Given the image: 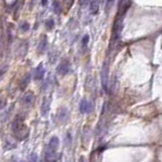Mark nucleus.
<instances>
[{
  "label": "nucleus",
  "mask_w": 162,
  "mask_h": 162,
  "mask_svg": "<svg viewBox=\"0 0 162 162\" xmlns=\"http://www.w3.org/2000/svg\"><path fill=\"white\" fill-rule=\"evenodd\" d=\"M12 132L18 140H24L29 135V130L26 126L20 120H16L12 124Z\"/></svg>",
  "instance_id": "f257e3e1"
},
{
  "label": "nucleus",
  "mask_w": 162,
  "mask_h": 162,
  "mask_svg": "<svg viewBox=\"0 0 162 162\" xmlns=\"http://www.w3.org/2000/svg\"><path fill=\"white\" fill-rule=\"evenodd\" d=\"M69 118H70V114L66 107H60L56 114V120L59 123H65L68 121Z\"/></svg>",
  "instance_id": "f03ea898"
},
{
  "label": "nucleus",
  "mask_w": 162,
  "mask_h": 162,
  "mask_svg": "<svg viewBox=\"0 0 162 162\" xmlns=\"http://www.w3.org/2000/svg\"><path fill=\"white\" fill-rule=\"evenodd\" d=\"M93 103L91 101H89L87 99H82L80 101V104H79V111L81 114H89L93 111Z\"/></svg>",
  "instance_id": "7ed1b4c3"
},
{
  "label": "nucleus",
  "mask_w": 162,
  "mask_h": 162,
  "mask_svg": "<svg viewBox=\"0 0 162 162\" xmlns=\"http://www.w3.org/2000/svg\"><path fill=\"white\" fill-rule=\"evenodd\" d=\"M71 70V65L68 61H63L59 64V66L57 67V73L62 75V76H65L70 72Z\"/></svg>",
  "instance_id": "20e7f679"
},
{
  "label": "nucleus",
  "mask_w": 162,
  "mask_h": 162,
  "mask_svg": "<svg viewBox=\"0 0 162 162\" xmlns=\"http://www.w3.org/2000/svg\"><path fill=\"white\" fill-rule=\"evenodd\" d=\"M50 107H51V99L49 97H44L43 102L41 105V114L43 117H46L48 114Z\"/></svg>",
  "instance_id": "39448f33"
},
{
  "label": "nucleus",
  "mask_w": 162,
  "mask_h": 162,
  "mask_svg": "<svg viewBox=\"0 0 162 162\" xmlns=\"http://www.w3.org/2000/svg\"><path fill=\"white\" fill-rule=\"evenodd\" d=\"M45 159L48 162H56V160L58 159L57 151L47 148L46 151H45Z\"/></svg>",
  "instance_id": "423d86ee"
},
{
  "label": "nucleus",
  "mask_w": 162,
  "mask_h": 162,
  "mask_svg": "<svg viewBox=\"0 0 162 162\" xmlns=\"http://www.w3.org/2000/svg\"><path fill=\"white\" fill-rule=\"evenodd\" d=\"M45 73H46V70H45L43 64H40V65L35 69V72H33V79L42 80L45 76Z\"/></svg>",
  "instance_id": "0eeeda50"
},
{
  "label": "nucleus",
  "mask_w": 162,
  "mask_h": 162,
  "mask_svg": "<svg viewBox=\"0 0 162 162\" xmlns=\"http://www.w3.org/2000/svg\"><path fill=\"white\" fill-rule=\"evenodd\" d=\"M101 84L102 87L105 91L107 90V86H108V72H107V67L103 66L102 70H101Z\"/></svg>",
  "instance_id": "6e6552de"
},
{
  "label": "nucleus",
  "mask_w": 162,
  "mask_h": 162,
  "mask_svg": "<svg viewBox=\"0 0 162 162\" xmlns=\"http://www.w3.org/2000/svg\"><path fill=\"white\" fill-rule=\"evenodd\" d=\"M35 101V96L32 92H26L23 96H22V103H23L26 107H30Z\"/></svg>",
  "instance_id": "1a4fd4ad"
},
{
  "label": "nucleus",
  "mask_w": 162,
  "mask_h": 162,
  "mask_svg": "<svg viewBox=\"0 0 162 162\" xmlns=\"http://www.w3.org/2000/svg\"><path fill=\"white\" fill-rule=\"evenodd\" d=\"M89 9L92 15H96L99 10V0H90Z\"/></svg>",
  "instance_id": "9d476101"
},
{
  "label": "nucleus",
  "mask_w": 162,
  "mask_h": 162,
  "mask_svg": "<svg viewBox=\"0 0 162 162\" xmlns=\"http://www.w3.org/2000/svg\"><path fill=\"white\" fill-rule=\"evenodd\" d=\"M59 143H60V142H59V138H58V137H56V136H54V137H52V138L50 139L48 147H47V148L57 151L58 147H59Z\"/></svg>",
  "instance_id": "9b49d317"
},
{
  "label": "nucleus",
  "mask_w": 162,
  "mask_h": 162,
  "mask_svg": "<svg viewBox=\"0 0 162 162\" xmlns=\"http://www.w3.org/2000/svg\"><path fill=\"white\" fill-rule=\"evenodd\" d=\"M30 82V74H26V76L22 78V80H21V83H20V84H21V88L24 89L27 85H29Z\"/></svg>",
  "instance_id": "f8f14e48"
},
{
  "label": "nucleus",
  "mask_w": 162,
  "mask_h": 162,
  "mask_svg": "<svg viewBox=\"0 0 162 162\" xmlns=\"http://www.w3.org/2000/svg\"><path fill=\"white\" fill-rule=\"evenodd\" d=\"M46 47H47V39L46 37H44V41H41L40 45H39V48H38L39 53H44V51L46 50Z\"/></svg>",
  "instance_id": "ddd939ff"
},
{
  "label": "nucleus",
  "mask_w": 162,
  "mask_h": 162,
  "mask_svg": "<svg viewBox=\"0 0 162 162\" xmlns=\"http://www.w3.org/2000/svg\"><path fill=\"white\" fill-rule=\"evenodd\" d=\"M29 162H39V157L37 153H32V154L30 155Z\"/></svg>",
  "instance_id": "4468645a"
},
{
  "label": "nucleus",
  "mask_w": 162,
  "mask_h": 162,
  "mask_svg": "<svg viewBox=\"0 0 162 162\" xmlns=\"http://www.w3.org/2000/svg\"><path fill=\"white\" fill-rule=\"evenodd\" d=\"M5 107H6V99L0 97V111L3 110Z\"/></svg>",
  "instance_id": "2eb2a0df"
},
{
  "label": "nucleus",
  "mask_w": 162,
  "mask_h": 162,
  "mask_svg": "<svg viewBox=\"0 0 162 162\" xmlns=\"http://www.w3.org/2000/svg\"><path fill=\"white\" fill-rule=\"evenodd\" d=\"M88 41H89V36H88V35H85L84 37H83V39H82V45H83V47L87 46Z\"/></svg>",
  "instance_id": "dca6fc26"
},
{
  "label": "nucleus",
  "mask_w": 162,
  "mask_h": 162,
  "mask_svg": "<svg viewBox=\"0 0 162 162\" xmlns=\"http://www.w3.org/2000/svg\"><path fill=\"white\" fill-rule=\"evenodd\" d=\"M21 30L22 32H26V30H29V29H30V24L27 23V22H23V23L21 24Z\"/></svg>",
  "instance_id": "f3484780"
},
{
  "label": "nucleus",
  "mask_w": 162,
  "mask_h": 162,
  "mask_svg": "<svg viewBox=\"0 0 162 162\" xmlns=\"http://www.w3.org/2000/svg\"><path fill=\"white\" fill-rule=\"evenodd\" d=\"M6 69H7V66H4V67H3V69H2V70H0V76H1V75L3 74V73H5Z\"/></svg>",
  "instance_id": "a211bd4d"
},
{
  "label": "nucleus",
  "mask_w": 162,
  "mask_h": 162,
  "mask_svg": "<svg viewBox=\"0 0 162 162\" xmlns=\"http://www.w3.org/2000/svg\"><path fill=\"white\" fill-rule=\"evenodd\" d=\"M42 4H43L44 6H45V5L47 4V0H42Z\"/></svg>",
  "instance_id": "6ab92c4d"
},
{
  "label": "nucleus",
  "mask_w": 162,
  "mask_h": 162,
  "mask_svg": "<svg viewBox=\"0 0 162 162\" xmlns=\"http://www.w3.org/2000/svg\"><path fill=\"white\" fill-rule=\"evenodd\" d=\"M113 1H114V0H107V4L111 5V3H113Z\"/></svg>",
  "instance_id": "aec40b11"
},
{
  "label": "nucleus",
  "mask_w": 162,
  "mask_h": 162,
  "mask_svg": "<svg viewBox=\"0 0 162 162\" xmlns=\"http://www.w3.org/2000/svg\"><path fill=\"white\" fill-rule=\"evenodd\" d=\"M79 162H85L84 158H83V157H81V158H80V160H79Z\"/></svg>",
  "instance_id": "412c9836"
},
{
  "label": "nucleus",
  "mask_w": 162,
  "mask_h": 162,
  "mask_svg": "<svg viewBox=\"0 0 162 162\" xmlns=\"http://www.w3.org/2000/svg\"><path fill=\"white\" fill-rule=\"evenodd\" d=\"M21 162H23V161H21Z\"/></svg>",
  "instance_id": "4be33fe9"
}]
</instances>
